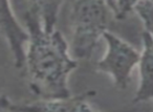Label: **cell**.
Segmentation results:
<instances>
[{
  "label": "cell",
  "mask_w": 153,
  "mask_h": 112,
  "mask_svg": "<svg viewBox=\"0 0 153 112\" xmlns=\"http://www.w3.org/2000/svg\"><path fill=\"white\" fill-rule=\"evenodd\" d=\"M16 16L30 37L24 69L27 86L38 99L71 95L68 80L78 67L69 44L57 30L60 1L11 2Z\"/></svg>",
  "instance_id": "1"
},
{
  "label": "cell",
  "mask_w": 153,
  "mask_h": 112,
  "mask_svg": "<svg viewBox=\"0 0 153 112\" xmlns=\"http://www.w3.org/2000/svg\"><path fill=\"white\" fill-rule=\"evenodd\" d=\"M68 4L69 50L74 60H89L100 39L108 32L111 13L106 1L79 0Z\"/></svg>",
  "instance_id": "2"
},
{
  "label": "cell",
  "mask_w": 153,
  "mask_h": 112,
  "mask_svg": "<svg viewBox=\"0 0 153 112\" xmlns=\"http://www.w3.org/2000/svg\"><path fill=\"white\" fill-rule=\"evenodd\" d=\"M103 39L106 50L102 59L97 62L96 70L109 76L114 86L124 90L129 86L132 71L140 62V53L110 32L105 33Z\"/></svg>",
  "instance_id": "3"
},
{
  "label": "cell",
  "mask_w": 153,
  "mask_h": 112,
  "mask_svg": "<svg viewBox=\"0 0 153 112\" xmlns=\"http://www.w3.org/2000/svg\"><path fill=\"white\" fill-rule=\"evenodd\" d=\"M0 36L9 45L15 67L24 68L30 37L9 1H0Z\"/></svg>",
  "instance_id": "4"
},
{
  "label": "cell",
  "mask_w": 153,
  "mask_h": 112,
  "mask_svg": "<svg viewBox=\"0 0 153 112\" xmlns=\"http://www.w3.org/2000/svg\"><path fill=\"white\" fill-rule=\"evenodd\" d=\"M94 91H87L76 95L61 99H37L26 103H14L10 101L9 112H101L89 102Z\"/></svg>",
  "instance_id": "5"
},
{
  "label": "cell",
  "mask_w": 153,
  "mask_h": 112,
  "mask_svg": "<svg viewBox=\"0 0 153 112\" xmlns=\"http://www.w3.org/2000/svg\"><path fill=\"white\" fill-rule=\"evenodd\" d=\"M142 41L143 49L137 64L140 80L133 103H143L153 99V39L144 32Z\"/></svg>",
  "instance_id": "6"
},
{
  "label": "cell",
  "mask_w": 153,
  "mask_h": 112,
  "mask_svg": "<svg viewBox=\"0 0 153 112\" xmlns=\"http://www.w3.org/2000/svg\"><path fill=\"white\" fill-rule=\"evenodd\" d=\"M134 13L142 21L144 32L153 39V1H135Z\"/></svg>",
  "instance_id": "7"
},
{
  "label": "cell",
  "mask_w": 153,
  "mask_h": 112,
  "mask_svg": "<svg viewBox=\"0 0 153 112\" xmlns=\"http://www.w3.org/2000/svg\"><path fill=\"white\" fill-rule=\"evenodd\" d=\"M112 18L117 20H123L134 12L135 1H106Z\"/></svg>",
  "instance_id": "8"
},
{
  "label": "cell",
  "mask_w": 153,
  "mask_h": 112,
  "mask_svg": "<svg viewBox=\"0 0 153 112\" xmlns=\"http://www.w3.org/2000/svg\"><path fill=\"white\" fill-rule=\"evenodd\" d=\"M11 99L7 95L0 93V112H7V105Z\"/></svg>",
  "instance_id": "9"
}]
</instances>
